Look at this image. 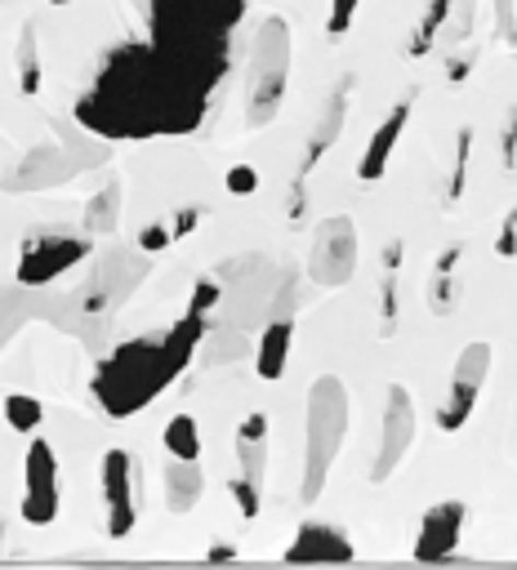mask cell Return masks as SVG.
Returning <instances> with one entry per match:
<instances>
[{"mask_svg":"<svg viewBox=\"0 0 517 570\" xmlns=\"http://www.w3.org/2000/svg\"><path fill=\"white\" fill-rule=\"evenodd\" d=\"M228 58H197L161 45L116 49L94 90L77 103V121L103 138H152V134H192L206 121L210 94L223 81Z\"/></svg>","mask_w":517,"mask_h":570,"instance_id":"cell-1","label":"cell"},{"mask_svg":"<svg viewBox=\"0 0 517 570\" xmlns=\"http://www.w3.org/2000/svg\"><path fill=\"white\" fill-rule=\"evenodd\" d=\"M206 339V312L187 308L179 326H170L165 334H148L135 343H120L94 375V397L107 414L125 419L143 410L148 401H157L161 388H170L183 366L192 362V352Z\"/></svg>","mask_w":517,"mask_h":570,"instance_id":"cell-2","label":"cell"},{"mask_svg":"<svg viewBox=\"0 0 517 570\" xmlns=\"http://www.w3.org/2000/svg\"><path fill=\"white\" fill-rule=\"evenodd\" d=\"M344 433H348V388L335 375H321L308 392V423H303V481H299L303 504H312L321 486H326Z\"/></svg>","mask_w":517,"mask_h":570,"instance_id":"cell-3","label":"cell"},{"mask_svg":"<svg viewBox=\"0 0 517 570\" xmlns=\"http://www.w3.org/2000/svg\"><path fill=\"white\" fill-rule=\"evenodd\" d=\"M290 77V27L286 19H264L250 45V90H245V125L264 129L277 121Z\"/></svg>","mask_w":517,"mask_h":570,"instance_id":"cell-4","label":"cell"},{"mask_svg":"<svg viewBox=\"0 0 517 570\" xmlns=\"http://www.w3.org/2000/svg\"><path fill=\"white\" fill-rule=\"evenodd\" d=\"M353 272H357V228L348 214H335L312 232L308 281H317L321 290H335V285L353 281Z\"/></svg>","mask_w":517,"mask_h":570,"instance_id":"cell-5","label":"cell"},{"mask_svg":"<svg viewBox=\"0 0 517 570\" xmlns=\"http://www.w3.org/2000/svg\"><path fill=\"white\" fill-rule=\"evenodd\" d=\"M486 375H491V343H469L460 352L456 371H450L446 401L437 406V428H441V433H460V428L469 423V414L478 406V392L486 388Z\"/></svg>","mask_w":517,"mask_h":570,"instance_id":"cell-6","label":"cell"},{"mask_svg":"<svg viewBox=\"0 0 517 570\" xmlns=\"http://www.w3.org/2000/svg\"><path fill=\"white\" fill-rule=\"evenodd\" d=\"M103 499H107V535L125 539L139 522V472H135V455L120 446L103 455Z\"/></svg>","mask_w":517,"mask_h":570,"instance_id":"cell-7","label":"cell"},{"mask_svg":"<svg viewBox=\"0 0 517 570\" xmlns=\"http://www.w3.org/2000/svg\"><path fill=\"white\" fill-rule=\"evenodd\" d=\"M23 522L27 526H49L58 517V455L45 437L27 446L23 459Z\"/></svg>","mask_w":517,"mask_h":570,"instance_id":"cell-8","label":"cell"},{"mask_svg":"<svg viewBox=\"0 0 517 570\" xmlns=\"http://www.w3.org/2000/svg\"><path fill=\"white\" fill-rule=\"evenodd\" d=\"M415 446V401L402 384L388 388V410H383V433H379V455L370 468V481H388L398 472V464Z\"/></svg>","mask_w":517,"mask_h":570,"instance_id":"cell-9","label":"cell"},{"mask_svg":"<svg viewBox=\"0 0 517 570\" xmlns=\"http://www.w3.org/2000/svg\"><path fill=\"white\" fill-rule=\"evenodd\" d=\"M90 254L85 237H36L19 254V285H49L68 267H77Z\"/></svg>","mask_w":517,"mask_h":570,"instance_id":"cell-10","label":"cell"},{"mask_svg":"<svg viewBox=\"0 0 517 570\" xmlns=\"http://www.w3.org/2000/svg\"><path fill=\"white\" fill-rule=\"evenodd\" d=\"M460 531H464V504L460 499H446V504H433L420 522V535H415V561H446L460 544Z\"/></svg>","mask_w":517,"mask_h":570,"instance_id":"cell-11","label":"cell"},{"mask_svg":"<svg viewBox=\"0 0 517 570\" xmlns=\"http://www.w3.org/2000/svg\"><path fill=\"white\" fill-rule=\"evenodd\" d=\"M286 561H290V566H340V561H353V544H348V535H344L340 526L308 522V526H299V535L290 539Z\"/></svg>","mask_w":517,"mask_h":570,"instance_id":"cell-12","label":"cell"},{"mask_svg":"<svg viewBox=\"0 0 517 570\" xmlns=\"http://www.w3.org/2000/svg\"><path fill=\"white\" fill-rule=\"evenodd\" d=\"M348 99H353V81L344 77V86L331 94L326 112H321V121H317V125H312V134H308V152H303V161H299V174H295V179H308V174L317 170V161L335 148V138L344 134V121H348Z\"/></svg>","mask_w":517,"mask_h":570,"instance_id":"cell-13","label":"cell"},{"mask_svg":"<svg viewBox=\"0 0 517 570\" xmlns=\"http://www.w3.org/2000/svg\"><path fill=\"white\" fill-rule=\"evenodd\" d=\"M406 116H411V99H402L393 112H388V116L379 121V129L370 134L366 152H361V161H357V179H361V183H379V179H383L388 157H393L398 138H402V129H406Z\"/></svg>","mask_w":517,"mask_h":570,"instance_id":"cell-14","label":"cell"},{"mask_svg":"<svg viewBox=\"0 0 517 570\" xmlns=\"http://www.w3.org/2000/svg\"><path fill=\"white\" fill-rule=\"evenodd\" d=\"M268 428L273 423H268L264 410L245 414L241 428H237V472L258 481V486H264V468H268Z\"/></svg>","mask_w":517,"mask_h":570,"instance_id":"cell-15","label":"cell"},{"mask_svg":"<svg viewBox=\"0 0 517 570\" xmlns=\"http://www.w3.org/2000/svg\"><path fill=\"white\" fill-rule=\"evenodd\" d=\"M206 494V472L197 468V459H170L165 468V504L170 513H192Z\"/></svg>","mask_w":517,"mask_h":570,"instance_id":"cell-16","label":"cell"},{"mask_svg":"<svg viewBox=\"0 0 517 570\" xmlns=\"http://www.w3.org/2000/svg\"><path fill=\"white\" fill-rule=\"evenodd\" d=\"M286 356H290V317H268L264 334H258V356H254L258 379H282Z\"/></svg>","mask_w":517,"mask_h":570,"instance_id":"cell-17","label":"cell"},{"mask_svg":"<svg viewBox=\"0 0 517 570\" xmlns=\"http://www.w3.org/2000/svg\"><path fill=\"white\" fill-rule=\"evenodd\" d=\"M72 174V161L62 157V148H36L19 170H14V183L5 187H49L58 179H68Z\"/></svg>","mask_w":517,"mask_h":570,"instance_id":"cell-18","label":"cell"},{"mask_svg":"<svg viewBox=\"0 0 517 570\" xmlns=\"http://www.w3.org/2000/svg\"><path fill=\"white\" fill-rule=\"evenodd\" d=\"M165 455L170 459H197L202 464V423L192 419V414H174L165 423Z\"/></svg>","mask_w":517,"mask_h":570,"instance_id":"cell-19","label":"cell"},{"mask_svg":"<svg viewBox=\"0 0 517 570\" xmlns=\"http://www.w3.org/2000/svg\"><path fill=\"white\" fill-rule=\"evenodd\" d=\"M14 62H19V90H23L27 99L41 94V45H36V23H23Z\"/></svg>","mask_w":517,"mask_h":570,"instance_id":"cell-20","label":"cell"},{"mask_svg":"<svg viewBox=\"0 0 517 570\" xmlns=\"http://www.w3.org/2000/svg\"><path fill=\"white\" fill-rule=\"evenodd\" d=\"M116 219H120V183H107L99 196H90V205H85V232L90 237H103V232H112L116 228Z\"/></svg>","mask_w":517,"mask_h":570,"instance_id":"cell-21","label":"cell"},{"mask_svg":"<svg viewBox=\"0 0 517 570\" xmlns=\"http://www.w3.org/2000/svg\"><path fill=\"white\" fill-rule=\"evenodd\" d=\"M446 19H450V0H428V10H424V19H420V27H415V41H411V54H415V58H424V54L441 41Z\"/></svg>","mask_w":517,"mask_h":570,"instance_id":"cell-22","label":"cell"},{"mask_svg":"<svg viewBox=\"0 0 517 570\" xmlns=\"http://www.w3.org/2000/svg\"><path fill=\"white\" fill-rule=\"evenodd\" d=\"M5 423L14 428V433H36V428L45 423V406L27 392H10L5 397Z\"/></svg>","mask_w":517,"mask_h":570,"instance_id":"cell-23","label":"cell"},{"mask_svg":"<svg viewBox=\"0 0 517 570\" xmlns=\"http://www.w3.org/2000/svg\"><path fill=\"white\" fill-rule=\"evenodd\" d=\"M473 14H478V0H450V19H446V27H441V41H446L450 49H456L460 41H469Z\"/></svg>","mask_w":517,"mask_h":570,"instance_id":"cell-24","label":"cell"},{"mask_svg":"<svg viewBox=\"0 0 517 570\" xmlns=\"http://www.w3.org/2000/svg\"><path fill=\"white\" fill-rule=\"evenodd\" d=\"M469 161H473V129H460V148H456V170H450L446 201H460V196H464V183H469Z\"/></svg>","mask_w":517,"mask_h":570,"instance_id":"cell-25","label":"cell"},{"mask_svg":"<svg viewBox=\"0 0 517 570\" xmlns=\"http://www.w3.org/2000/svg\"><path fill=\"white\" fill-rule=\"evenodd\" d=\"M456 304H460V281L450 276V272H437V276H433V295H428V308H433L437 317H446V312L456 308Z\"/></svg>","mask_w":517,"mask_h":570,"instance_id":"cell-26","label":"cell"},{"mask_svg":"<svg viewBox=\"0 0 517 570\" xmlns=\"http://www.w3.org/2000/svg\"><path fill=\"white\" fill-rule=\"evenodd\" d=\"M228 490H232V499H237V509H241V517H258V490H264V486H258V481H250V477H232L228 481Z\"/></svg>","mask_w":517,"mask_h":570,"instance_id":"cell-27","label":"cell"},{"mask_svg":"<svg viewBox=\"0 0 517 570\" xmlns=\"http://www.w3.org/2000/svg\"><path fill=\"white\" fill-rule=\"evenodd\" d=\"M357 14V0H331V19H326V36H344L353 27Z\"/></svg>","mask_w":517,"mask_h":570,"instance_id":"cell-28","label":"cell"},{"mask_svg":"<svg viewBox=\"0 0 517 570\" xmlns=\"http://www.w3.org/2000/svg\"><path fill=\"white\" fill-rule=\"evenodd\" d=\"M495 254H499V259H517V209L504 214L499 237H495Z\"/></svg>","mask_w":517,"mask_h":570,"instance_id":"cell-29","label":"cell"},{"mask_svg":"<svg viewBox=\"0 0 517 570\" xmlns=\"http://www.w3.org/2000/svg\"><path fill=\"white\" fill-rule=\"evenodd\" d=\"M170 241H174V232H170L165 224H148V228L139 232V250H143V254H161V250H170Z\"/></svg>","mask_w":517,"mask_h":570,"instance_id":"cell-30","label":"cell"},{"mask_svg":"<svg viewBox=\"0 0 517 570\" xmlns=\"http://www.w3.org/2000/svg\"><path fill=\"white\" fill-rule=\"evenodd\" d=\"M398 304H402V299H398V276L388 272V281H383V290H379V308H383V321H388L383 330H393V326H398Z\"/></svg>","mask_w":517,"mask_h":570,"instance_id":"cell-31","label":"cell"},{"mask_svg":"<svg viewBox=\"0 0 517 570\" xmlns=\"http://www.w3.org/2000/svg\"><path fill=\"white\" fill-rule=\"evenodd\" d=\"M223 183H228V192H232V196H250V192L258 187V174H254V166H232Z\"/></svg>","mask_w":517,"mask_h":570,"instance_id":"cell-32","label":"cell"},{"mask_svg":"<svg viewBox=\"0 0 517 570\" xmlns=\"http://www.w3.org/2000/svg\"><path fill=\"white\" fill-rule=\"evenodd\" d=\"M499 148H504V170H513L517 166V107L508 112V121H504V138H499Z\"/></svg>","mask_w":517,"mask_h":570,"instance_id":"cell-33","label":"cell"},{"mask_svg":"<svg viewBox=\"0 0 517 570\" xmlns=\"http://www.w3.org/2000/svg\"><path fill=\"white\" fill-rule=\"evenodd\" d=\"M473 62H478V49H469V54H456V58H446V77L450 81H469V71H473Z\"/></svg>","mask_w":517,"mask_h":570,"instance_id":"cell-34","label":"cell"},{"mask_svg":"<svg viewBox=\"0 0 517 570\" xmlns=\"http://www.w3.org/2000/svg\"><path fill=\"white\" fill-rule=\"evenodd\" d=\"M197 224H202V209H197V205H187V209H179V219H174V228H170V232H174V237H187Z\"/></svg>","mask_w":517,"mask_h":570,"instance_id":"cell-35","label":"cell"},{"mask_svg":"<svg viewBox=\"0 0 517 570\" xmlns=\"http://www.w3.org/2000/svg\"><path fill=\"white\" fill-rule=\"evenodd\" d=\"M383 267H388V272H398V267H402V241H393V246L383 250Z\"/></svg>","mask_w":517,"mask_h":570,"instance_id":"cell-36","label":"cell"},{"mask_svg":"<svg viewBox=\"0 0 517 570\" xmlns=\"http://www.w3.org/2000/svg\"><path fill=\"white\" fill-rule=\"evenodd\" d=\"M460 263V246H450V250H441V259H437V272H450Z\"/></svg>","mask_w":517,"mask_h":570,"instance_id":"cell-37","label":"cell"},{"mask_svg":"<svg viewBox=\"0 0 517 570\" xmlns=\"http://www.w3.org/2000/svg\"><path fill=\"white\" fill-rule=\"evenodd\" d=\"M237 557V548H210V561H232Z\"/></svg>","mask_w":517,"mask_h":570,"instance_id":"cell-38","label":"cell"},{"mask_svg":"<svg viewBox=\"0 0 517 570\" xmlns=\"http://www.w3.org/2000/svg\"><path fill=\"white\" fill-rule=\"evenodd\" d=\"M49 5H72V0H49Z\"/></svg>","mask_w":517,"mask_h":570,"instance_id":"cell-39","label":"cell"}]
</instances>
